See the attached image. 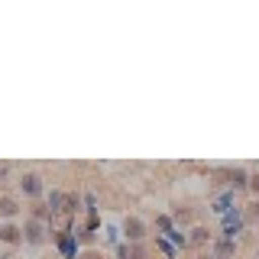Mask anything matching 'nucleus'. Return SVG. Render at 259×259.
<instances>
[{
    "label": "nucleus",
    "instance_id": "1",
    "mask_svg": "<svg viewBox=\"0 0 259 259\" xmlns=\"http://www.w3.org/2000/svg\"><path fill=\"white\" fill-rule=\"evenodd\" d=\"M55 243H59L62 259H78V240H75V230H71V224L65 227V230L55 233Z\"/></svg>",
    "mask_w": 259,
    "mask_h": 259
},
{
    "label": "nucleus",
    "instance_id": "2",
    "mask_svg": "<svg viewBox=\"0 0 259 259\" xmlns=\"http://www.w3.org/2000/svg\"><path fill=\"white\" fill-rule=\"evenodd\" d=\"M23 240L29 243V246H42V240H46V224L42 221H26V227H23Z\"/></svg>",
    "mask_w": 259,
    "mask_h": 259
},
{
    "label": "nucleus",
    "instance_id": "3",
    "mask_svg": "<svg viewBox=\"0 0 259 259\" xmlns=\"http://www.w3.org/2000/svg\"><path fill=\"white\" fill-rule=\"evenodd\" d=\"M123 237L130 243H140L146 237V224L140 221V217H126V221H123Z\"/></svg>",
    "mask_w": 259,
    "mask_h": 259
},
{
    "label": "nucleus",
    "instance_id": "4",
    "mask_svg": "<svg viewBox=\"0 0 259 259\" xmlns=\"http://www.w3.org/2000/svg\"><path fill=\"white\" fill-rule=\"evenodd\" d=\"M20 188H23L26 198H39V194H42V178H39L36 172H26L23 182H20Z\"/></svg>",
    "mask_w": 259,
    "mask_h": 259
},
{
    "label": "nucleus",
    "instance_id": "5",
    "mask_svg": "<svg viewBox=\"0 0 259 259\" xmlns=\"http://www.w3.org/2000/svg\"><path fill=\"white\" fill-rule=\"evenodd\" d=\"M65 198H68V194H65V191H52V194H49V214H52V217H59V214H65Z\"/></svg>",
    "mask_w": 259,
    "mask_h": 259
},
{
    "label": "nucleus",
    "instance_id": "6",
    "mask_svg": "<svg viewBox=\"0 0 259 259\" xmlns=\"http://www.w3.org/2000/svg\"><path fill=\"white\" fill-rule=\"evenodd\" d=\"M0 240L10 243V246H16V243H23V230L13 227V224H4V227H0Z\"/></svg>",
    "mask_w": 259,
    "mask_h": 259
},
{
    "label": "nucleus",
    "instance_id": "7",
    "mask_svg": "<svg viewBox=\"0 0 259 259\" xmlns=\"http://www.w3.org/2000/svg\"><path fill=\"white\" fill-rule=\"evenodd\" d=\"M227 178H230V191H240V188H246V182H249V175L243 172V168H233V172L227 175Z\"/></svg>",
    "mask_w": 259,
    "mask_h": 259
},
{
    "label": "nucleus",
    "instance_id": "8",
    "mask_svg": "<svg viewBox=\"0 0 259 259\" xmlns=\"http://www.w3.org/2000/svg\"><path fill=\"white\" fill-rule=\"evenodd\" d=\"M230 204H233V191H227V194H221V198L214 201V210L224 217V214H230Z\"/></svg>",
    "mask_w": 259,
    "mask_h": 259
},
{
    "label": "nucleus",
    "instance_id": "9",
    "mask_svg": "<svg viewBox=\"0 0 259 259\" xmlns=\"http://www.w3.org/2000/svg\"><path fill=\"white\" fill-rule=\"evenodd\" d=\"M16 201L13 198H0V217H16Z\"/></svg>",
    "mask_w": 259,
    "mask_h": 259
},
{
    "label": "nucleus",
    "instance_id": "10",
    "mask_svg": "<svg viewBox=\"0 0 259 259\" xmlns=\"http://www.w3.org/2000/svg\"><path fill=\"white\" fill-rule=\"evenodd\" d=\"M210 240V233L204 230V227H194V230H191V243H194V246H201V243H207Z\"/></svg>",
    "mask_w": 259,
    "mask_h": 259
},
{
    "label": "nucleus",
    "instance_id": "11",
    "mask_svg": "<svg viewBox=\"0 0 259 259\" xmlns=\"http://www.w3.org/2000/svg\"><path fill=\"white\" fill-rule=\"evenodd\" d=\"M156 243H159V249H162V253H165V256H175V246H172V243H168L165 237H159Z\"/></svg>",
    "mask_w": 259,
    "mask_h": 259
},
{
    "label": "nucleus",
    "instance_id": "12",
    "mask_svg": "<svg viewBox=\"0 0 259 259\" xmlns=\"http://www.w3.org/2000/svg\"><path fill=\"white\" fill-rule=\"evenodd\" d=\"M246 188H249V191H253V194H256V198H259V172H253V175H249V182H246Z\"/></svg>",
    "mask_w": 259,
    "mask_h": 259
},
{
    "label": "nucleus",
    "instance_id": "13",
    "mask_svg": "<svg viewBox=\"0 0 259 259\" xmlns=\"http://www.w3.org/2000/svg\"><path fill=\"white\" fill-rule=\"evenodd\" d=\"M168 237H172V243H175V246H188L185 233H178V230H168Z\"/></svg>",
    "mask_w": 259,
    "mask_h": 259
},
{
    "label": "nucleus",
    "instance_id": "14",
    "mask_svg": "<svg viewBox=\"0 0 259 259\" xmlns=\"http://www.w3.org/2000/svg\"><path fill=\"white\" fill-rule=\"evenodd\" d=\"M104 233H107V243H113V246H117V240H120V230H117V227H107Z\"/></svg>",
    "mask_w": 259,
    "mask_h": 259
},
{
    "label": "nucleus",
    "instance_id": "15",
    "mask_svg": "<svg viewBox=\"0 0 259 259\" xmlns=\"http://www.w3.org/2000/svg\"><path fill=\"white\" fill-rule=\"evenodd\" d=\"M78 259H104L97 249H88V253H78Z\"/></svg>",
    "mask_w": 259,
    "mask_h": 259
},
{
    "label": "nucleus",
    "instance_id": "16",
    "mask_svg": "<svg viewBox=\"0 0 259 259\" xmlns=\"http://www.w3.org/2000/svg\"><path fill=\"white\" fill-rule=\"evenodd\" d=\"M156 224H159V227H162V230H165V233H168V230H172V221H168V217H159V221H156Z\"/></svg>",
    "mask_w": 259,
    "mask_h": 259
},
{
    "label": "nucleus",
    "instance_id": "17",
    "mask_svg": "<svg viewBox=\"0 0 259 259\" xmlns=\"http://www.w3.org/2000/svg\"><path fill=\"white\" fill-rule=\"evenodd\" d=\"M7 168H10V165H7V162H0V178L7 175Z\"/></svg>",
    "mask_w": 259,
    "mask_h": 259
},
{
    "label": "nucleus",
    "instance_id": "18",
    "mask_svg": "<svg viewBox=\"0 0 259 259\" xmlns=\"http://www.w3.org/2000/svg\"><path fill=\"white\" fill-rule=\"evenodd\" d=\"M0 259H16V256H13V253H4V256H0Z\"/></svg>",
    "mask_w": 259,
    "mask_h": 259
},
{
    "label": "nucleus",
    "instance_id": "19",
    "mask_svg": "<svg viewBox=\"0 0 259 259\" xmlns=\"http://www.w3.org/2000/svg\"><path fill=\"white\" fill-rule=\"evenodd\" d=\"M256 217H259V204H256Z\"/></svg>",
    "mask_w": 259,
    "mask_h": 259
}]
</instances>
